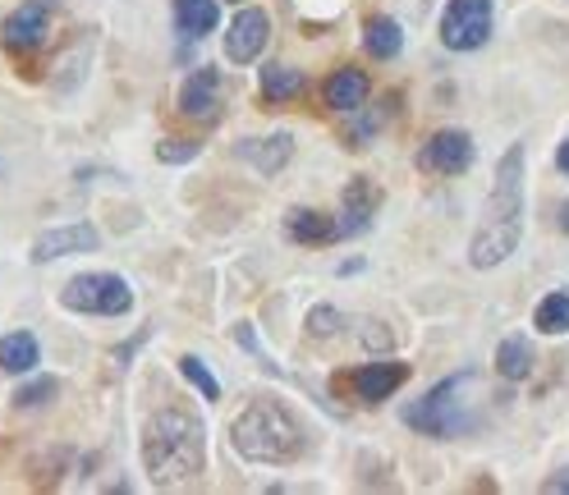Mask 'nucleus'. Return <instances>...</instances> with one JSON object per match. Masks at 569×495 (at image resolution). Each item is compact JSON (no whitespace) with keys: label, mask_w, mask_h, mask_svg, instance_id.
Listing matches in <instances>:
<instances>
[{"label":"nucleus","mask_w":569,"mask_h":495,"mask_svg":"<svg viewBox=\"0 0 569 495\" xmlns=\"http://www.w3.org/2000/svg\"><path fill=\"white\" fill-rule=\"evenodd\" d=\"M303 83H308V78H303V69H294V65H267V69H263V97L271 101V106H276V101L299 97Z\"/></svg>","instance_id":"6ab92c4d"},{"label":"nucleus","mask_w":569,"mask_h":495,"mask_svg":"<svg viewBox=\"0 0 569 495\" xmlns=\"http://www.w3.org/2000/svg\"><path fill=\"white\" fill-rule=\"evenodd\" d=\"M221 23V5L216 0H175V29L185 37H202Z\"/></svg>","instance_id":"a211bd4d"},{"label":"nucleus","mask_w":569,"mask_h":495,"mask_svg":"<svg viewBox=\"0 0 569 495\" xmlns=\"http://www.w3.org/2000/svg\"><path fill=\"white\" fill-rule=\"evenodd\" d=\"M404 381H409L404 362H364V368L354 372V395L364 404H381V400H391Z\"/></svg>","instance_id":"f8f14e48"},{"label":"nucleus","mask_w":569,"mask_h":495,"mask_svg":"<svg viewBox=\"0 0 569 495\" xmlns=\"http://www.w3.org/2000/svg\"><path fill=\"white\" fill-rule=\"evenodd\" d=\"M547 491H569V468H560L556 477H547Z\"/></svg>","instance_id":"bb28decb"},{"label":"nucleus","mask_w":569,"mask_h":495,"mask_svg":"<svg viewBox=\"0 0 569 495\" xmlns=\"http://www.w3.org/2000/svg\"><path fill=\"white\" fill-rule=\"evenodd\" d=\"M520 234H524V147L514 143L501 156V170L491 179V198H487V216L473 234V248H469V262L478 271L501 267L505 257L520 248Z\"/></svg>","instance_id":"f257e3e1"},{"label":"nucleus","mask_w":569,"mask_h":495,"mask_svg":"<svg viewBox=\"0 0 569 495\" xmlns=\"http://www.w3.org/2000/svg\"><path fill=\"white\" fill-rule=\"evenodd\" d=\"M497 368H501V376H505V381H524V376L533 372V349H528L524 335H510V340L501 345Z\"/></svg>","instance_id":"412c9836"},{"label":"nucleus","mask_w":569,"mask_h":495,"mask_svg":"<svg viewBox=\"0 0 569 495\" xmlns=\"http://www.w3.org/2000/svg\"><path fill=\"white\" fill-rule=\"evenodd\" d=\"M60 303L69 312H88V317H124L134 307V290L124 284V275H111V271H88V275H74L65 290H60Z\"/></svg>","instance_id":"39448f33"},{"label":"nucleus","mask_w":569,"mask_h":495,"mask_svg":"<svg viewBox=\"0 0 569 495\" xmlns=\"http://www.w3.org/2000/svg\"><path fill=\"white\" fill-rule=\"evenodd\" d=\"M235 151L244 156V161H248L257 175H280L284 166H290V156H294V138H290V134L244 138V143H235Z\"/></svg>","instance_id":"2eb2a0df"},{"label":"nucleus","mask_w":569,"mask_h":495,"mask_svg":"<svg viewBox=\"0 0 569 495\" xmlns=\"http://www.w3.org/2000/svg\"><path fill=\"white\" fill-rule=\"evenodd\" d=\"M51 400H56V381H51V376H42V381H33V385H23L19 395H14L19 408H42V404H51Z\"/></svg>","instance_id":"393cba45"},{"label":"nucleus","mask_w":569,"mask_h":495,"mask_svg":"<svg viewBox=\"0 0 569 495\" xmlns=\"http://www.w3.org/2000/svg\"><path fill=\"white\" fill-rule=\"evenodd\" d=\"M533 326L542 335H565L569 330V294H547L533 312Z\"/></svg>","instance_id":"4be33fe9"},{"label":"nucleus","mask_w":569,"mask_h":495,"mask_svg":"<svg viewBox=\"0 0 569 495\" xmlns=\"http://www.w3.org/2000/svg\"><path fill=\"white\" fill-rule=\"evenodd\" d=\"M556 166L569 175V138H565V143H560V151H556Z\"/></svg>","instance_id":"cd10ccee"},{"label":"nucleus","mask_w":569,"mask_h":495,"mask_svg":"<svg viewBox=\"0 0 569 495\" xmlns=\"http://www.w3.org/2000/svg\"><path fill=\"white\" fill-rule=\"evenodd\" d=\"M267 37H271V19L263 10H239L235 23H230V33H225V56L235 65H253L257 56H263Z\"/></svg>","instance_id":"6e6552de"},{"label":"nucleus","mask_w":569,"mask_h":495,"mask_svg":"<svg viewBox=\"0 0 569 495\" xmlns=\"http://www.w3.org/2000/svg\"><path fill=\"white\" fill-rule=\"evenodd\" d=\"M364 46L372 50L377 60H395V56H400V46H404V37H400V23H395V19H368Z\"/></svg>","instance_id":"aec40b11"},{"label":"nucleus","mask_w":569,"mask_h":495,"mask_svg":"<svg viewBox=\"0 0 569 495\" xmlns=\"http://www.w3.org/2000/svg\"><path fill=\"white\" fill-rule=\"evenodd\" d=\"M560 225H565V229H569V206H565V212H560Z\"/></svg>","instance_id":"c85d7f7f"},{"label":"nucleus","mask_w":569,"mask_h":495,"mask_svg":"<svg viewBox=\"0 0 569 495\" xmlns=\"http://www.w3.org/2000/svg\"><path fill=\"white\" fill-rule=\"evenodd\" d=\"M473 166V138L464 128H442L419 147V170L427 175H464Z\"/></svg>","instance_id":"0eeeda50"},{"label":"nucleus","mask_w":569,"mask_h":495,"mask_svg":"<svg viewBox=\"0 0 569 495\" xmlns=\"http://www.w3.org/2000/svg\"><path fill=\"white\" fill-rule=\"evenodd\" d=\"M179 372H185L189 376V385H198L202 390V400H221V385H216V376L212 372H207V362L202 358H179Z\"/></svg>","instance_id":"5701e85b"},{"label":"nucleus","mask_w":569,"mask_h":495,"mask_svg":"<svg viewBox=\"0 0 569 495\" xmlns=\"http://www.w3.org/2000/svg\"><path fill=\"white\" fill-rule=\"evenodd\" d=\"M284 234H290L294 244H335V239H341V229H335L331 216H322V212H303V206L284 216Z\"/></svg>","instance_id":"dca6fc26"},{"label":"nucleus","mask_w":569,"mask_h":495,"mask_svg":"<svg viewBox=\"0 0 569 495\" xmlns=\"http://www.w3.org/2000/svg\"><path fill=\"white\" fill-rule=\"evenodd\" d=\"M42 362V349L29 330H14L0 340V372H10V376H23V372H33Z\"/></svg>","instance_id":"f3484780"},{"label":"nucleus","mask_w":569,"mask_h":495,"mask_svg":"<svg viewBox=\"0 0 569 495\" xmlns=\"http://www.w3.org/2000/svg\"><path fill=\"white\" fill-rule=\"evenodd\" d=\"M230 440H235V450L248 463H276V468L303 459L308 450L299 418L276 400H253L235 418V427H230Z\"/></svg>","instance_id":"7ed1b4c3"},{"label":"nucleus","mask_w":569,"mask_h":495,"mask_svg":"<svg viewBox=\"0 0 569 495\" xmlns=\"http://www.w3.org/2000/svg\"><path fill=\"white\" fill-rule=\"evenodd\" d=\"M198 147H202V143L166 138V143H157V161H166V166H185V161H193V156H198Z\"/></svg>","instance_id":"b1692460"},{"label":"nucleus","mask_w":569,"mask_h":495,"mask_svg":"<svg viewBox=\"0 0 569 495\" xmlns=\"http://www.w3.org/2000/svg\"><path fill=\"white\" fill-rule=\"evenodd\" d=\"M101 248V234L92 225H60L37 234L33 244V262H56V257H74V252H92Z\"/></svg>","instance_id":"9b49d317"},{"label":"nucleus","mask_w":569,"mask_h":495,"mask_svg":"<svg viewBox=\"0 0 569 495\" xmlns=\"http://www.w3.org/2000/svg\"><path fill=\"white\" fill-rule=\"evenodd\" d=\"M491 37V0H450L442 19V42L450 50H478Z\"/></svg>","instance_id":"423d86ee"},{"label":"nucleus","mask_w":569,"mask_h":495,"mask_svg":"<svg viewBox=\"0 0 569 495\" xmlns=\"http://www.w3.org/2000/svg\"><path fill=\"white\" fill-rule=\"evenodd\" d=\"M207 440L202 423L185 408H161L143 436V468L157 486H189L202 473Z\"/></svg>","instance_id":"f03ea898"},{"label":"nucleus","mask_w":569,"mask_h":495,"mask_svg":"<svg viewBox=\"0 0 569 495\" xmlns=\"http://www.w3.org/2000/svg\"><path fill=\"white\" fill-rule=\"evenodd\" d=\"M381 206V193L372 189V179H349L345 184V198H341V216H335V229H341V239H354V234H364Z\"/></svg>","instance_id":"1a4fd4ad"},{"label":"nucleus","mask_w":569,"mask_h":495,"mask_svg":"<svg viewBox=\"0 0 569 495\" xmlns=\"http://www.w3.org/2000/svg\"><path fill=\"white\" fill-rule=\"evenodd\" d=\"M368 92H372V83H368L364 69H335V74L326 78V88H322L326 106L341 111V115L364 111V106H368Z\"/></svg>","instance_id":"4468645a"},{"label":"nucleus","mask_w":569,"mask_h":495,"mask_svg":"<svg viewBox=\"0 0 569 495\" xmlns=\"http://www.w3.org/2000/svg\"><path fill=\"white\" fill-rule=\"evenodd\" d=\"M51 33V0H29L5 19V46L10 50H33Z\"/></svg>","instance_id":"9d476101"},{"label":"nucleus","mask_w":569,"mask_h":495,"mask_svg":"<svg viewBox=\"0 0 569 495\" xmlns=\"http://www.w3.org/2000/svg\"><path fill=\"white\" fill-rule=\"evenodd\" d=\"M216 106H221V74L216 69L189 74L185 88H179V111L189 120H216Z\"/></svg>","instance_id":"ddd939ff"},{"label":"nucleus","mask_w":569,"mask_h":495,"mask_svg":"<svg viewBox=\"0 0 569 495\" xmlns=\"http://www.w3.org/2000/svg\"><path fill=\"white\" fill-rule=\"evenodd\" d=\"M308 326H313V335H335V330H341V312H335V307H313Z\"/></svg>","instance_id":"a878e982"},{"label":"nucleus","mask_w":569,"mask_h":495,"mask_svg":"<svg viewBox=\"0 0 569 495\" xmlns=\"http://www.w3.org/2000/svg\"><path fill=\"white\" fill-rule=\"evenodd\" d=\"M469 385H473V372L442 381L427 400H419L413 408H404V423L419 427L423 436H436V440H450V436H459V431H469L473 418L464 413V404H469V400H464V390H469Z\"/></svg>","instance_id":"20e7f679"}]
</instances>
